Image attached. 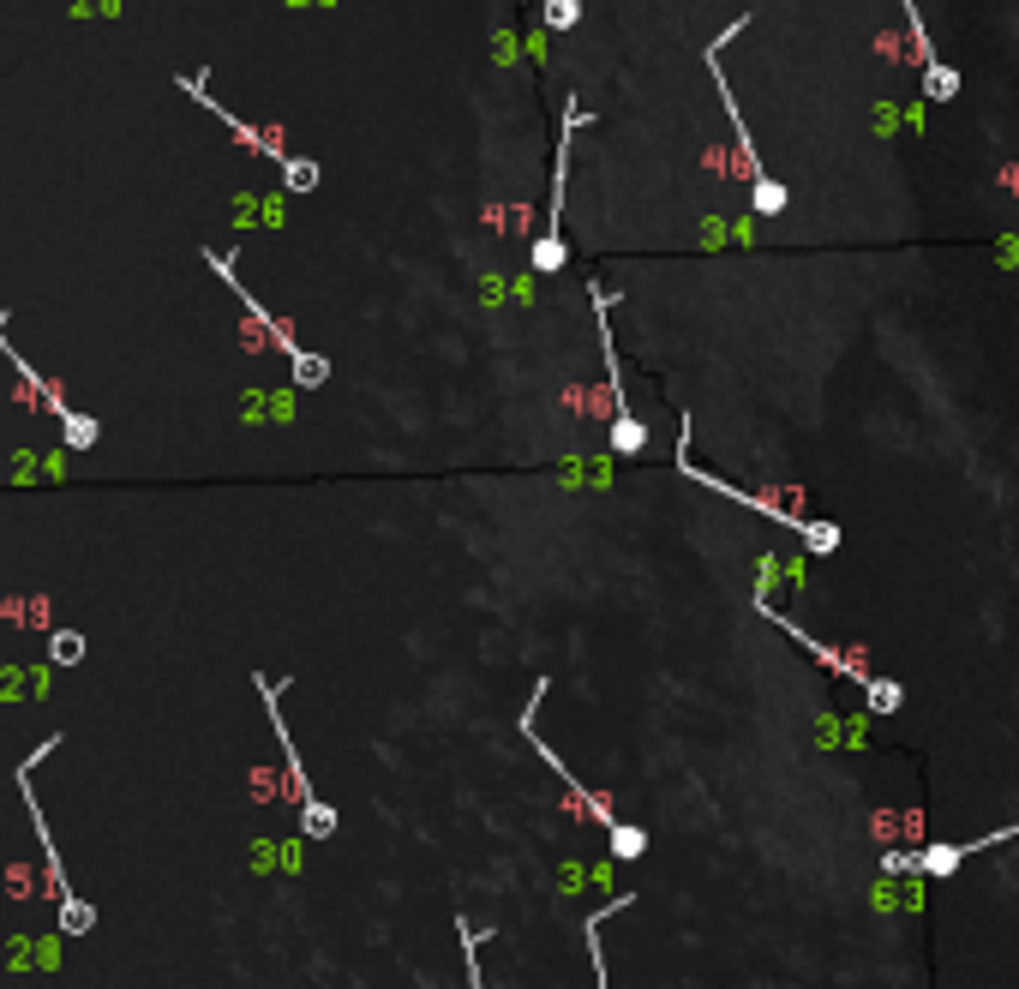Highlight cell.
Returning <instances> with one entry per match:
<instances>
[{
  "mask_svg": "<svg viewBox=\"0 0 1019 989\" xmlns=\"http://www.w3.org/2000/svg\"><path fill=\"white\" fill-rule=\"evenodd\" d=\"M678 474L684 480H696V486H708V492H720V498H732V504H744V510H756V516H768L774 528H798V540L816 552V558H828V552H840V522H828V516H798V510H786L780 498H762V492H744L738 480H726V474H714V468H702L696 456H690V414H678Z\"/></svg>",
  "mask_w": 1019,
  "mask_h": 989,
  "instance_id": "1",
  "label": "cell"
},
{
  "mask_svg": "<svg viewBox=\"0 0 1019 989\" xmlns=\"http://www.w3.org/2000/svg\"><path fill=\"white\" fill-rule=\"evenodd\" d=\"M588 126V108L570 96L564 102V126H558V162H552V204H546V228H540V240H534V276H558L564 270V186H570V144H576V132Z\"/></svg>",
  "mask_w": 1019,
  "mask_h": 989,
  "instance_id": "2",
  "label": "cell"
},
{
  "mask_svg": "<svg viewBox=\"0 0 1019 989\" xmlns=\"http://www.w3.org/2000/svg\"><path fill=\"white\" fill-rule=\"evenodd\" d=\"M612 306L618 294L612 288H594V330H600V354H606V378H612V450L618 456H642L648 450V432L642 420L630 414V396H624V360H618V336H612Z\"/></svg>",
  "mask_w": 1019,
  "mask_h": 989,
  "instance_id": "3",
  "label": "cell"
},
{
  "mask_svg": "<svg viewBox=\"0 0 1019 989\" xmlns=\"http://www.w3.org/2000/svg\"><path fill=\"white\" fill-rule=\"evenodd\" d=\"M744 30H750V12H738V18L726 24V36H714V42L702 48V60H708V78H714V90H720V102H726V120H732V132H738V156H744L750 180L762 186V180H774V174L762 168V144H756V132H750V120L738 114V96H732V84H726V42L744 36Z\"/></svg>",
  "mask_w": 1019,
  "mask_h": 989,
  "instance_id": "4",
  "label": "cell"
},
{
  "mask_svg": "<svg viewBox=\"0 0 1019 989\" xmlns=\"http://www.w3.org/2000/svg\"><path fill=\"white\" fill-rule=\"evenodd\" d=\"M1014 828H996V834H984V840H966V846H918V852H882V876H930V882H942V876H954L966 858H978V852H990V846H1002V840H1014Z\"/></svg>",
  "mask_w": 1019,
  "mask_h": 989,
  "instance_id": "5",
  "label": "cell"
},
{
  "mask_svg": "<svg viewBox=\"0 0 1019 989\" xmlns=\"http://www.w3.org/2000/svg\"><path fill=\"white\" fill-rule=\"evenodd\" d=\"M522 738H528V744H534V756H540V762H546V768L564 780V792L576 798V810H588V822H600V828L612 834V828H618V810H612V798H606V792H588V786H582V780L564 768V756H558V750H552V744L534 732V714H528V708H522Z\"/></svg>",
  "mask_w": 1019,
  "mask_h": 989,
  "instance_id": "6",
  "label": "cell"
},
{
  "mask_svg": "<svg viewBox=\"0 0 1019 989\" xmlns=\"http://www.w3.org/2000/svg\"><path fill=\"white\" fill-rule=\"evenodd\" d=\"M756 612H762V618H774V624H780V630H786V636H792V642H798L804 654H816V660H822V666H828L834 678H846V684H858V690H870V678H876V672H870V660H864V654H846V648H828V642H816V636H810L804 624H792V618H780V612H774L768 600H756Z\"/></svg>",
  "mask_w": 1019,
  "mask_h": 989,
  "instance_id": "7",
  "label": "cell"
},
{
  "mask_svg": "<svg viewBox=\"0 0 1019 989\" xmlns=\"http://www.w3.org/2000/svg\"><path fill=\"white\" fill-rule=\"evenodd\" d=\"M906 6V30H912V42H918V72H924V96L930 102H954L960 96V72L936 54V42H930V24H924V12H918V0H900Z\"/></svg>",
  "mask_w": 1019,
  "mask_h": 989,
  "instance_id": "8",
  "label": "cell"
},
{
  "mask_svg": "<svg viewBox=\"0 0 1019 989\" xmlns=\"http://www.w3.org/2000/svg\"><path fill=\"white\" fill-rule=\"evenodd\" d=\"M864 702H870V714H900L906 708V684L900 678H870V690H864Z\"/></svg>",
  "mask_w": 1019,
  "mask_h": 989,
  "instance_id": "9",
  "label": "cell"
},
{
  "mask_svg": "<svg viewBox=\"0 0 1019 989\" xmlns=\"http://www.w3.org/2000/svg\"><path fill=\"white\" fill-rule=\"evenodd\" d=\"M300 834H306V840H330V834H336V810L318 804V798L300 804Z\"/></svg>",
  "mask_w": 1019,
  "mask_h": 989,
  "instance_id": "10",
  "label": "cell"
},
{
  "mask_svg": "<svg viewBox=\"0 0 1019 989\" xmlns=\"http://www.w3.org/2000/svg\"><path fill=\"white\" fill-rule=\"evenodd\" d=\"M48 660H54V666H78V660H84V636H78V630H54V636H48Z\"/></svg>",
  "mask_w": 1019,
  "mask_h": 989,
  "instance_id": "11",
  "label": "cell"
},
{
  "mask_svg": "<svg viewBox=\"0 0 1019 989\" xmlns=\"http://www.w3.org/2000/svg\"><path fill=\"white\" fill-rule=\"evenodd\" d=\"M606 840H612V858H642L648 852V828H630V822H618Z\"/></svg>",
  "mask_w": 1019,
  "mask_h": 989,
  "instance_id": "12",
  "label": "cell"
},
{
  "mask_svg": "<svg viewBox=\"0 0 1019 989\" xmlns=\"http://www.w3.org/2000/svg\"><path fill=\"white\" fill-rule=\"evenodd\" d=\"M456 936H462V948H468V989H486V978H480V960H474L486 936H480V930H474L468 918H456Z\"/></svg>",
  "mask_w": 1019,
  "mask_h": 989,
  "instance_id": "13",
  "label": "cell"
},
{
  "mask_svg": "<svg viewBox=\"0 0 1019 989\" xmlns=\"http://www.w3.org/2000/svg\"><path fill=\"white\" fill-rule=\"evenodd\" d=\"M282 180H288V192H312V186H318V162L288 156V162H282Z\"/></svg>",
  "mask_w": 1019,
  "mask_h": 989,
  "instance_id": "14",
  "label": "cell"
},
{
  "mask_svg": "<svg viewBox=\"0 0 1019 989\" xmlns=\"http://www.w3.org/2000/svg\"><path fill=\"white\" fill-rule=\"evenodd\" d=\"M324 378H330V360H324V354H294V384L318 390Z\"/></svg>",
  "mask_w": 1019,
  "mask_h": 989,
  "instance_id": "15",
  "label": "cell"
},
{
  "mask_svg": "<svg viewBox=\"0 0 1019 989\" xmlns=\"http://www.w3.org/2000/svg\"><path fill=\"white\" fill-rule=\"evenodd\" d=\"M90 924H96V912H90L84 900H66V906H60V930H66V936H84Z\"/></svg>",
  "mask_w": 1019,
  "mask_h": 989,
  "instance_id": "16",
  "label": "cell"
},
{
  "mask_svg": "<svg viewBox=\"0 0 1019 989\" xmlns=\"http://www.w3.org/2000/svg\"><path fill=\"white\" fill-rule=\"evenodd\" d=\"M576 18H582L576 0H546V30H576Z\"/></svg>",
  "mask_w": 1019,
  "mask_h": 989,
  "instance_id": "17",
  "label": "cell"
},
{
  "mask_svg": "<svg viewBox=\"0 0 1019 989\" xmlns=\"http://www.w3.org/2000/svg\"><path fill=\"white\" fill-rule=\"evenodd\" d=\"M66 438H72L78 450H90V444H96V420H84V414H66Z\"/></svg>",
  "mask_w": 1019,
  "mask_h": 989,
  "instance_id": "18",
  "label": "cell"
}]
</instances>
